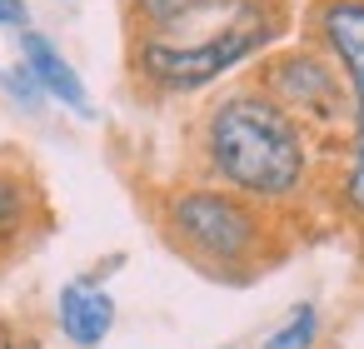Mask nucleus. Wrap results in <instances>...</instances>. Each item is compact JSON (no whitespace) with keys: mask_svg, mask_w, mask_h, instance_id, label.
<instances>
[{"mask_svg":"<svg viewBox=\"0 0 364 349\" xmlns=\"http://www.w3.org/2000/svg\"><path fill=\"white\" fill-rule=\"evenodd\" d=\"M200 165L210 185L259 210L299 205L314 185V140L264 90H225L200 120Z\"/></svg>","mask_w":364,"mask_h":349,"instance_id":"obj_1","label":"nucleus"},{"mask_svg":"<svg viewBox=\"0 0 364 349\" xmlns=\"http://www.w3.org/2000/svg\"><path fill=\"white\" fill-rule=\"evenodd\" d=\"M155 220H160L165 245L210 279L240 284L284 254L274 210H259V205L240 200L235 190L210 185V180L165 190Z\"/></svg>","mask_w":364,"mask_h":349,"instance_id":"obj_2","label":"nucleus"},{"mask_svg":"<svg viewBox=\"0 0 364 349\" xmlns=\"http://www.w3.org/2000/svg\"><path fill=\"white\" fill-rule=\"evenodd\" d=\"M289 31V6L284 0H250L235 16L215 21L210 31L190 36H135L130 70L145 90L155 95H200L220 75L240 70L245 60H259L274 50Z\"/></svg>","mask_w":364,"mask_h":349,"instance_id":"obj_3","label":"nucleus"},{"mask_svg":"<svg viewBox=\"0 0 364 349\" xmlns=\"http://www.w3.org/2000/svg\"><path fill=\"white\" fill-rule=\"evenodd\" d=\"M250 85L264 90L284 115H294V120L309 130V140H329V135L344 130L349 115H354L339 70H334L329 55L314 50V45H279V50H264Z\"/></svg>","mask_w":364,"mask_h":349,"instance_id":"obj_4","label":"nucleus"},{"mask_svg":"<svg viewBox=\"0 0 364 349\" xmlns=\"http://www.w3.org/2000/svg\"><path fill=\"white\" fill-rule=\"evenodd\" d=\"M309 45L329 55L349 90V160L339 175L344 210L364 225V0H314L309 6Z\"/></svg>","mask_w":364,"mask_h":349,"instance_id":"obj_5","label":"nucleus"},{"mask_svg":"<svg viewBox=\"0 0 364 349\" xmlns=\"http://www.w3.org/2000/svg\"><path fill=\"white\" fill-rule=\"evenodd\" d=\"M50 225L46 195L26 165H0V269L26 254V245Z\"/></svg>","mask_w":364,"mask_h":349,"instance_id":"obj_6","label":"nucleus"},{"mask_svg":"<svg viewBox=\"0 0 364 349\" xmlns=\"http://www.w3.org/2000/svg\"><path fill=\"white\" fill-rule=\"evenodd\" d=\"M55 319L75 349H100L115 329V299L100 279H70L55 299Z\"/></svg>","mask_w":364,"mask_h":349,"instance_id":"obj_7","label":"nucleus"},{"mask_svg":"<svg viewBox=\"0 0 364 349\" xmlns=\"http://www.w3.org/2000/svg\"><path fill=\"white\" fill-rule=\"evenodd\" d=\"M21 65L31 70V80L41 85V95H46V100H60L65 110L90 115L85 80H80V75H75V65L55 50V41H46L41 31H26V36H21Z\"/></svg>","mask_w":364,"mask_h":349,"instance_id":"obj_8","label":"nucleus"},{"mask_svg":"<svg viewBox=\"0 0 364 349\" xmlns=\"http://www.w3.org/2000/svg\"><path fill=\"white\" fill-rule=\"evenodd\" d=\"M250 0H130L135 36H190L205 21H225Z\"/></svg>","mask_w":364,"mask_h":349,"instance_id":"obj_9","label":"nucleus"},{"mask_svg":"<svg viewBox=\"0 0 364 349\" xmlns=\"http://www.w3.org/2000/svg\"><path fill=\"white\" fill-rule=\"evenodd\" d=\"M314 339H319V309L314 304H294L284 314V324L269 329V339L259 349H314Z\"/></svg>","mask_w":364,"mask_h":349,"instance_id":"obj_10","label":"nucleus"},{"mask_svg":"<svg viewBox=\"0 0 364 349\" xmlns=\"http://www.w3.org/2000/svg\"><path fill=\"white\" fill-rule=\"evenodd\" d=\"M0 85H11V100H21L26 110H41V105H46V95H41V85L31 80V70H26V65L6 70V75H0Z\"/></svg>","mask_w":364,"mask_h":349,"instance_id":"obj_11","label":"nucleus"},{"mask_svg":"<svg viewBox=\"0 0 364 349\" xmlns=\"http://www.w3.org/2000/svg\"><path fill=\"white\" fill-rule=\"evenodd\" d=\"M0 26L16 31V36H26L31 31V6H26V0H0Z\"/></svg>","mask_w":364,"mask_h":349,"instance_id":"obj_12","label":"nucleus"},{"mask_svg":"<svg viewBox=\"0 0 364 349\" xmlns=\"http://www.w3.org/2000/svg\"><path fill=\"white\" fill-rule=\"evenodd\" d=\"M0 349H21V339H16V329H11L6 314H0Z\"/></svg>","mask_w":364,"mask_h":349,"instance_id":"obj_13","label":"nucleus"},{"mask_svg":"<svg viewBox=\"0 0 364 349\" xmlns=\"http://www.w3.org/2000/svg\"><path fill=\"white\" fill-rule=\"evenodd\" d=\"M359 269H364V235H359Z\"/></svg>","mask_w":364,"mask_h":349,"instance_id":"obj_14","label":"nucleus"}]
</instances>
